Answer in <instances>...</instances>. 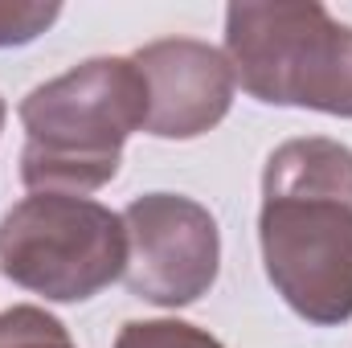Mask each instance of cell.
<instances>
[{"instance_id": "ba28073f", "label": "cell", "mask_w": 352, "mask_h": 348, "mask_svg": "<svg viewBox=\"0 0 352 348\" xmlns=\"http://www.w3.org/2000/svg\"><path fill=\"white\" fill-rule=\"evenodd\" d=\"M111 348H226L188 320H127Z\"/></svg>"}, {"instance_id": "8992f818", "label": "cell", "mask_w": 352, "mask_h": 348, "mask_svg": "<svg viewBox=\"0 0 352 348\" xmlns=\"http://www.w3.org/2000/svg\"><path fill=\"white\" fill-rule=\"evenodd\" d=\"M131 58L148 87V135L197 140L230 115L238 83L217 45L197 37H160L140 45Z\"/></svg>"}, {"instance_id": "7a4b0ae2", "label": "cell", "mask_w": 352, "mask_h": 348, "mask_svg": "<svg viewBox=\"0 0 352 348\" xmlns=\"http://www.w3.org/2000/svg\"><path fill=\"white\" fill-rule=\"evenodd\" d=\"M16 115L25 188L87 197L119 176L123 144L148 123V87L135 58H87L33 87Z\"/></svg>"}, {"instance_id": "30bf717a", "label": "cell", "mask_w": 352, "mask_h": 348, "mask_svg": "<svg viewBox=\"0 0 352 348\" xmlns=\"http://www.w3.org/2000/svg\"><path fill=\"white\" fill-rule=\"evenodd\" d=\"M4 115H8V107H4V98H0V131H4Z\"/></svg>"}, {"instance_id": "52a82bcc", "label": "cell", "mask_w": 352, "mask_h": 348, "mask_svg": "<svg viewBox=\"0 0 352 348\" xmlns=\"http://www.w3.org/2000/svg\"><path fill=\"white\" fill-rule=\"evenodd\" d=\"M0 348H78L70 340L66 324L45 307L16 303L0 312Z\"/></svg>"}, {"instance_id": "6da1fadb", "label": "cell", "mask_w": 352, "mask_h": 348, "mask_svg": "<svg viewBox=\"0 0 352 348\" xmlns=\"http://www.w3.org/2000/svg\"><path fill=\"white\" fill-rule=\"evenodd\" d=\"M263 270L307 324L352 320V148L328 135L278 144L263 168Z\"/></svg>"}, {"instance_id": "277c9868", "label": "cell", "mask_w": 352, "mask_h": 348, "mask_svg": "<svg viewBox=\"0 0 352 348\" xmlns=\"http://www.w3.org/2000/svg\"><path fill=\"white\" fill-rule=\"evenodd\" d=\"M123 266V213L90 197L29 193L0 217V270L50 303H87Z\"/></svg>"}, {"instance_id": "3957f363", "label": "cell", "mask_w": 352, "mask_h": 348, "mask_svg": "<svg viewBox=\"0 0 352 348\" xmlns=\"http://www.w3.org/2000/svg\"><path fill=\"white\" fill-rule=\"evenodd\" d=\"M234 83L266 107L352 119V25L320 0H238L226 8Z\"/></svg>"}, {"instance_id": "5b68a950", "label": "cell", "mask_w": 352, "mask_h": 348, "mask_svg": "<svg viewBox=\"0 0 352 348\" xmlns=\"http://www.w3.org/2000/svg\"><path fill=\"white\" fill-rule=\"evenodd\" d=\"M127 266L123 283L156 307H188L217 283L221 230L217 217L184 193H144L123 209Z\"/></svg>"}, {"instance_id": "9c48e42d", "label": "cell", "mask_w": 352, "mask_h": 348, "mask_svg": "<svg viewBox=\"0 0 352 348\" xmlns=\"http://www.w3.org/2000/svg\"><path fill=\"white\" fill-rule=\"evenodd\" d=\"M62 17V4L41 0H0V50L37 41L54 21Z\"/></svg>"}]
</instances>
